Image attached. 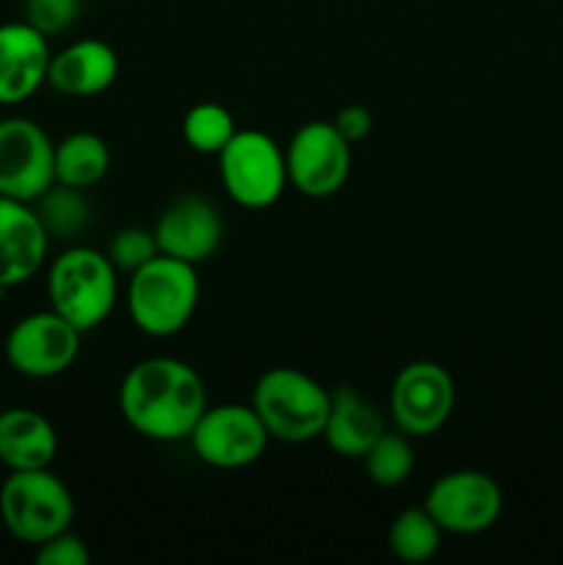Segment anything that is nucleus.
<instances>
[{
  "label": "nucleus",
  "mask_w": 563,
  "mask_h": 565,
  "mask_svg": "<svg viewBox=\"0 0 563 565\" xmlns=\"http://www.w3.org/2000/svg\"><path fill=\"white\" fill-rule=\"evenodd\" d=\"M208 408V392L191 364L152 356L130 367L119 386V412L136 434L152 441H182Z\"/></svg>",
  "instance_id": "obj_1"
},
{
  "label": "nucleus",
  "mask_w": 563,
  "mask_h": 565,
  "mask_svg": "<svg viewBox=\"0 0 563 565\" xmlns=\"http://www.w3.org/2000/svg\"><path fill=\"white\" fill-rule=\"evenodd\" d=\"M119 270L108 254L88 246L66 248L47 274L50 309L70 320L77 331H92L110 318L119 296Z\"/></svg>",
  "instance_id": "obj_2"
},
{
  "label": "nucleus",
  "mask_w": 563,
  "mask_h": 565,
  "mask_svg": "<svg viewBox=\"0 0 563 565\" xmlns=\"http://www.w3.org/2000/svg\"><path fill=\"white\" fill-rule=\"evenodd\" d=\"M199 303L196 265L182 259L158 257L132 270L127 287V309L144 334L174 337L191 323Z\"/></svg>",
  "instance_id": "obj_3"
},
{
  "label": "nucleus",
  "mask_w": 563,
  "mask_h": 565,
  "mask_svg": "<svg viewBox=\"0 0 563 565\" xmlns=\"http://www.w3.org/2000/svg\"><path fill=\"white\" fill-rule=\"evenodd\" d=\"M252 408L270 439L304 445L323 436L331 392L296 367H274L254 384Z\"/></svg>",
  "instance_id": "obj_4"
},
{
  "label": "nucleus",
  "mask_w": 563,
  "mask_h": 565,
  "mask_svg": "<svg viewBox=\"0 0 563 565\" xmlns=\"http://www.w3.org/2000/svg\"><path fill=\"white\" fill-rule=\"evenodd\" d=\"M0 519L3 527L22 544H44L70 530L75 502L64 480L47 469L11 472L0 486Z\"/></svg>",
  "instance_id": "obj_5"
},
{
  "label": "nucleus",
  "mask_w": 563,
  "mask_h": 565,
  "mask_svg": "<svg viewBox=\"0 0 563 565\" xmlns=\"http://www.w3.org/2000/svg\"><path fill=\"white\" fill-rule=\"evenodd\" d=\"M224 191L246 210H265L279 202L287 182L285 152L259 130H237L219 152Z\"/></svg>",
  "instance_id": "obj_6"
},
{
  "label": "nucleus",
  "mask_w": 563,
  "mask_h": 565,
  "mask_svg": "<svg viewBox=\"0 0 563 565\" xmlns=\"http://www.w3.org/2000/svg\"><path fill=\"white\" fill-rule=\"evenodd\" d=\"M188 441L199 461H204L208 467L243 469L263 458L270 436L252 403L248 406L221 403V406L204 408Z\"/></svg>",
  "instance_id": "obj_7"
},
{
  "label": "nucleus",
  "mask_w": 563,
  "mask_h": 565,
  "mask_svg": "<svg viewBox=\"0 0 563 565\" xmlns=\"http://www.w3.org/2000/svg\"><path fill=\"white\" fill-rule=\"evenodd\" d=\"M287 182L309 199L334 196L351 174V143L331 121H307L285 149Z\"/></svg>",
  "instance_id": "obj_8"
},
{
  "label": "nucleus",
  "mask_w": 563,
  "mask_h": 565,
  "mask_svg": "<svg viewBox=\"0 0 563 565\" xmlns=\"http://www.w3.org/2000/svg\"><path fill=\"white\" fill-rule=\"evenodd\" d=\"M55 182V143L25 116L0 119V196L33 204Z\"/></svg>",
  "instance_id": "obj_9"
},
{
  "label": "nucleus",
  "mask_w": 563,
  "mask_h": 565,
  "mask_svg": "<svg viewBox=\"0 0 563 565\" xmlns=\"http://www.w3.org/2000/svg\"><path fill=\"white\" fill-rule=\"evenodd\" d=\"M425 511L442 533L478 535L495 527L502 513V491L486 472L458 469L436 480L425 494Z\"/></svg>",
  "instance_id": "obj_10"
},
{
  "label": "nucleus",
  "mask_w": 563,
  "mask_h": 565,
  "mask_svg": "<svg viewBox=\"0 0 563 565\" xmlns=\"http://www.w3.org/2000/svg\"><path fill=\"white\" fill-rule=\"evenodd\" d=\"M456 403L450 373L436 362H412L395 375L390 392L392 423L408 439H425L442 430Z\"/></svg>",
  "instance_id": "obj_11"
},
{
  "label": "nucleus",
  "mask_w": 563,
  "mask_h": 565,
  "mask_svg": "<svg viewBox=\"0 0 563 565\" xmlns=\"http://www.w3.org/2000/svg\"><path fill=\"white\" fill-rule=\"evenodd\" d=\"M81 334L55 309L17 320L6 337V359L25 379H53L66 373L81 353Z\"/></svg>",
  "instance_id": "obj_12"
},
{
  "label": "nucleus",
  "mask_w": 563,
  "mask_h": 565,
  "mask_svg": "<svg viewBox=\"0 0 563 565\" xmlns=\"http://www.w3.org/2000/svg\"><path fill=\"white\" fill-rule=\"evenodd\" d=\"M152 232L160 254L199 265L219 252L221 237H224V221L210 199L199 196V193H185L160 213Z\"/></svg>",
  "instance_id": "obj_13"
},
{
  "label": "nucleus",
  "mask_w": 563,
  "mask_h": 565,
  "mask_svg": "<svg viewBox=\"0 0 563 565\" xmlns=\"http://www.w3.org/2000/svg\"><path fill=\"white\" fill-rule=\"evenodd\" d=\"M50 44L44 33L22 22L0 25V105L25 103L47 83Z\"/></svg>",
  "instance_id": "obj_14"
},
{
  "label": "nucleus",
  "mask_w": 563,
  "mask_h": 565,
  "mask_svg": "<svg viewBox=\"0 0 563 565\" xmlns=\"http://www.w3.org/2000/svg\"><path fill=\"white\" fill-rule=\"evenodd\" d=\"M50 235L28 202L0 196V290L31 279L47 257Z\"/></svg>",
  "instance_id": "obj_15"
},
{
  "label": "nucleus",
  "mask_w": 563,
  "mask_h": 565,
  "mask_svg": "<svg viewBox=\"0 0 563 565\" xmlns=\"http://www.w3.org/2000/svg\"><path fill=\"white\" fill-rule=\"evenodd\" d=\"M119 75V58L114 47L99 39H81L53 53L47 83L66 97H94L114 86Z\"/></svg>",
  "instance_id": "obj_16"
},
{
  "label": "nucleus",
  "mask_w": 563,
  "mask_h": 565,
  "mask_svg": "<svg viewBox=\"0 0 563 565\" xmlns=\"http://www.w3.org/2000/svg\"><path fill=\"white\" fill-rule=\"evenodd\" d=\"M59 452V434L44 414L33 408L0 412V463L9 472L47 469Z\"/></svg>",
  "instance_id": "obj_17"
},
{
  "label": "nucleus",
  "mask_w": 563,
  "mask_h": 565,
  "mask_svg": "<svg viewBox=\"0 0 563 565\" xmlns=\"http://www.w3.org/2000/svg\"><path fill=\"white\" fill-rule=\"evenodd\" d=\"M384 430V417H381L379 408L364 401L357 390L337 386L331 392V408L323 436L337 456L362 458Z\"/></svg>",
  "instance_id": "obj_18"
},
{
  "label": "nucleus",
  "mask_w": 563,
  "mask_h": 565,
  "mask_svg": "<svg viewBox=\"0 0 563 565\" xmlns=\"http://www.w3.org/2000/svg\"><path fill=\"white\" fill-rule=\"evenodd\" d=\"M110 166V149L94 132H72L55 143V182L70 188L97 185Z\"/></svg>",
  "instance_id": "obj_19"
},
{
  "label": "nucleus",
  "mask_w": 563,
  "mask_h": 565,
  "mask_svg": "<svg viewBox=\"0 0 563 565\" xmlns=\"http://www.w3.org/2000/svg\"><path fill=\"white\" fill-rule=\"evenodd\" d=\"M33 204H36L33 210L50 237H75L92 221V204L83 196L81 188L53 182Z\"/></svg>",
  "instance_id": "obj_20"
},
{
  "label": "nucleus",
  "mask_w": 563,
  "mask_h": 565,
  "mask_svg": "<svg viewBox=\"0 0 563 565\" xmlns=\"http://www.w3.org/2000/svg\"><path fill=\"white\" fill-rule=\"evenodd\" d=\"M442 527L434 522L423 508H408L397 513L390 527V550L395 552L397 561L403 563H425L439 552Z\"/></svg>",
  "instance_id": "obj_21"
},
{
  "label": "nucleus",
  "mask_w": 563,
  "mask_h": 565,
  "mask_svg": "<svg viewBox=\"0 0 563 565\" xmlns=\"http://www.w3.org/2000/svg\"><path fill=\"white\" fill-rule=\"evenodd\" d=\"M237 132L235 119L230 110L219 103H199L182 119V138L188 147L199 154H215L232 141Z\"/></svg>",
  "instance_id": "obj_22"
},
{
  "label": "nucleus",
  "mask_w": 563,
  "mask_h": 565,
  "mask_svg": "<svg viewBox=\"0 0 563 565\" xmlns=\"http://www.w3.org/2000/svg\"><path fill=\"white\" fill-rule=\"evenodd\" d=\"M364 469H368V478L373 480L375 486H384V489H395V486H403L408 480L414 469V450L408 445L406 434H384L379 436L373 447L362 456Z\"/></svg>",
  "instance_id": "obj_23"
},
{
  "label": "nucleus",
  "mask_w": 563,
  "mask_h": 565,
  "mask_svg": "<svg viewBox=\"0 0 563 565\" xmlns=\"http://www.w3.org/2000/svg\"><path fill=\"white\" fill-rule=\"evenodd\" d=\"M158 241H155V232L144 230V226H127L119 230L110 237L108 246V259L114 263L116 270H132L144 268L152 257H158Z\"/></svg>",
  "instance_id": "obj_24"
},
{
  "label": "nucleus",
  "mask_w": 563,
  "mask_h": 565,
  "mask_svg": "<svg viewBox=\"0 0 563 565\" xmlns=\"http://www.w3.org/2000/svg\"><path fill=\"white\" fill-rule=\"evenodd\" d=\"M81 14V0H25V22L44 36L72 28Z\"/></svg>",
  "instance_id": "obj_25"
},
{
  "label": "nucleus",
  "mask_w": 563,
  "mask_h": 565,
  "mask_svg": "<svg viewBox=\"0 0 563 565\" xmlns=\"http://www.w3.org/2000/svg\"><path fill=\"white\" fill-rule=\"evenodd\" d=\"M36 563L39 565H88L92 563V555H88V546L81 535L64 530V533L53 535L50 541L39 544Z\"/></svg>",
  "instance_id": "obj_26"
},
{
  "label": "nucleus",
  "mask_w": 563,
  "mask_h": 565,
  "mask_svg": "<svg viewBox=\"0 0 563 565\" xmlns=\"http://www.w3.org/2000/svg\"><path fill=\"white\" fill-rule=\"evenodd\" d=\"M331 125L340 130V136L346 138L348 143H359L370 136V130H373V114H370L364 105H348V108H342L340 114L334 116Z\"/></svg>",
  "instance_id": "obj_27"
}]
</instances>
